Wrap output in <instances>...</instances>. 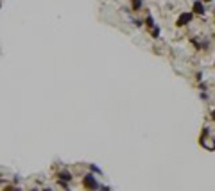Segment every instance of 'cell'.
<instances>
[{
    "instance_id": "8",
    "label": "cell",
    "mask_w": 215,
    "mask_h": 191,
    "mask_svg": "<svg viewBox=\"0 0 215 191\" xmlns=\"http://www.w3.org/2000/svg\"><path fill=\"white\" fill-rule=\"evenodd\" d=\"M90 170H91L93 173H100V168H99V166H95V164H90Z\"/></svg>"
},
{
    "instance_id": "10",
    "label": "cell",
    "mask_w": 215,
    "mask_h": 191,
    "mask_svg": "<svg viewBox=\"0 0 215 191\" xmlns=\"http://www.w3.org/2000/svg\"><path fill=\"white\" fill-rule=\"evenodd\" d=\"M100 191H109V188H108V186H102V188H100Z\"/></svg>"
},
{
    "instance_id": "4",
    "label": "cell",
    "mask_w": 215,
    "mask_h": 191,
    "mask_svg": "<svg viewBox=\"0 0 215 191\" xmlns=\"http://www.w3.org/2000/svg\"><path fill=\"white\" fill-rule=\"evenodd\" d=\"M57 177H59V180H65V182L72 180V173H70V172H66V170H65V172H59V173H57Z\"/></svg>"
},
{
    "instance_id": "11",
    "label": "cell",
    "mask_w": 215,
    "mask_h": 191,
    "mask_svg": "<svg viewBox=\"0 0 215 191\" xmlns=\"http://www.w3.org/2000/svg\"><path fill=\"white\" fill-rule=\"evenodd\" d=\"M212 120L215 122V111H212Z\"/></svg>"
},
{
    "instance_id": "7",
    "label": "cell",
    "mask_w": 215,
    "mask_h": 191,
    "mask_svg": "<svg viewBox=\"0 0 215 191\" xmlns=\"http://www.w3.org/2000/svg\"><path fill=\"white\" fill-rule=\"evenodd\" d=\"M151 36H152V38H154V39H156V38H160V27H154V29H152V32H151Z\"/></svg>"
},
{
    "instance_id": "5",
    "label": "cell",
    "mask_w": 215,
    "mask_h": 191,
    "mask_svg": "<svg viewBox=\"0 0 215 191\" xmlns=\"http://www.w3.org/2000/svg\"><path fill=\"white\" fill-rule=\"evenodd\" d=\"M145 25H147V27H152V29L156 27V25H154V18H152L151 14H149L147 18H145Z\"/></svg>"
},
{
    "instance_id": "2",
    "label": "cell",
    "mask_w": 215,
    "mask_h": 191,
    "mask_svg": "<svg viewBox=\"0 0 215 191\" xmlns=\"http://www.w3.org/2000/svg\"><path fill=\"white\" fill-rule=\"evenodd\" d=\"M192 20H194V13H183V14H179V18H178L176 25H178V27H183V25L190 23Z\"/></svg>"
},
{
    "instance_id": "3",
    "label": "cell",
    "mask_w": 215,
    "mask_h": 191,
    "mask_svg": "<svg viewBox=\"0 0 215 191\" xmlns=\"http://www.w3.org/2000/svg\"><path fill=\"white\" fill-rule=\"evenodd\" d=\"M204 11H206V9H204V5H203V2H199V0H196V2H194V14H204Z\"/></svg>"
},
{
    "instance_id": "13",
    "label": "cell",
    "mask_w": 215,
    "mask_h": 191,
    "mask_svg": "<svg viewBox=\"0 0 215 191\" xmlns=\"http://www.w3.org/2000/svg\"><path fill=\"white\" fill-rule=\"evenodd\" d=\"M203 2H212V0H203Z\"/></svg>"
},
{
    "instance_id": "6",
    "label": "cell",
    "mask_w": 215,
    "mask_h": 191,
    "mask_svg": "<svg viewBox=\"0 0 215 191\" xmlns=\"http://www.w3.org/2000/svg\"><path fill=\"white\" fill-rule=\"evenodd\" d=\"M142 7H143L142 0H133V9H136V11H138V9H142Z\"/></svg>"
},
{
    "instance_id": "14",
    "label": "cell",
    "mask_w": 215,
    "mask_h": 191,
    "mask_svg": "<svg viewBox=\"0 0 215 191\" xmlns=\"http://www.w3.org/2000/svg\"><path fill=\"white\" fill-rule=\"evenodd\" d=\"M30 191H39V189H30Z\"/></svg>"
},
{
    "instance_id": "9",
    "label": "cell",
    "mask_w": 215,
    "mask_h": 191,
    "mask_svg": "<svg viewBox=\"0 0 215 191\" xmlns=\"http://www.w3.org/2000/svg\"><path fill=\"white\" fill-rule=\"evenodd\" d=\"M142 23H143V22H142V20H135V25H136V27H140Z\"/></svg>"
},
{
    "instance_id": "12",
    "label": "cell",
    "mask_w": 215,
    "mask_h": 191,
    "mask_svg": "<svg viewBox=\"0 0 215 191\" xmlns=\"http://www.w3.org/2000/svg\"><path fill=\"white\" fill-rule=\"evenodd\" d=\"M43 191H52V189H50V188H47V189H43Z\"/></svg>"
},
{
    "instance_id": "1",
    "label": "cell",
    "mask_w": 215,
    "mask_h": 191,
    "mask_svg": "<svg viewBox=\"0 0 215 191\" xmlns=\"http://www.w3.org/2000/svg\"><path fill=\"white\" fill-rule=\"evenodd\" d=\"M83 186L88 189V191H95L99 189V182H97V179L93 177V173H86L84 179H83Z\"/></svg>"
}]
</instances>
